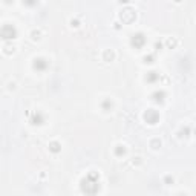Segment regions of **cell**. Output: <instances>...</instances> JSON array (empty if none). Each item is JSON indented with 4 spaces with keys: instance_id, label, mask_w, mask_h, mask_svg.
I'll use <instances>...</instances> for the list:
<instances>
[{
    "instance_id": "cell-1",
    "label": "cell",
    "mask_w": 196,
    "mask_h": 196,
    "mask_svg": "<svg viewBox=\"0 0 196 196\" xmlns=\"http://www.w3.org/2000/svg\"><path fill=\"white\" fill-rule=\"evenodd\" d=\"M103 60H104V61H113V60H115V52H113L112 49H106V51L103 52Z\"/></svg>"
},
{
    "instance_id": "cell-2",
    "label": "cell",
    "mask_w": 196,
    "mask_h": 196,
    "mask_svg": "<svg viewBox=\"0 0 196 196\" xmlns=\"http://www.w3.org/2000/svg\"><path fill=\"white\" fill-rule=\"evenodd\" d=\"M41 35H43L41 29H32L31 31V40L32 41H39L41 39Z\"/></svg>"
},
{
    "instance_id": "cell-3",
    "label": "cell",
    "mask_w": 196,
    "mask_h": 196,
    "mask_svg": "<svg viewBox=\"0 0 196 196\" xmlns=\"http://www.w3.org/2000/svg\"><path fill=\"white\" fill-rule=\"evenodd\" d=\"M166 45L170 48V49H175L176 45H178V40L175 39V37H168V39L166 40Z\"/></svg>"
},
{
    "instance_id": "cell-4",
    "label": "cell",
    "mask_w": 196,
    "mask_h": 196,
    "mask_svg": "<svg viewBox=\"0 0 196 196\" xmlns=\"http://www.w3.org/2000/svg\"><path fill=\"white\" fill-rule=\"evenodd\" d=\"M150 147H152V149H153V150L159 149V147H161V139H159V138H155V139H152V141H150Z\"/></svg>"
},
{
    "instance_id": "cell-5",
    "label": "cell",
    "mask_w": 196,
    "mask_h": 196,
    "mask_svg": "<svg viewBox=\"0 0 196 196\" xmlns=\"http://www.w3.org/2000/svg\"><path fill=\"white\" fill-rule=\"evenodd\" d=\"M132 164L133 166H141V164H143V158H141V156H135L133 161H132Z\"/></svg>"
},
{
    "instance_id": "cell-6",
    "label": "cell",
    "mask_w": 196,
    "mask_h": 196,
    "mask_svg": "<svg viewBox=\"0 0 196 196\" xmlns=\"http://www.w3.org/2000/svg\"><path fill=\"white\" fill-rule=\"evenodd\" d=\"M17 89V83L15 81H9L8 83V90H15Z\"/></svg>"
},
{
    "instance_id": "cell-7",
    "label": "cell",
    "mask_w": 196,
    "mask_h": 196,
    "mask_svg": "<svg viewBox=\"0 0 196 196\" xmlns=\"http://www.w3.org/2000/svg\"><path fill=\"white\" fill-rule=\"evenodd\" d=\"M69 23H70V26L77 28V26H78V20H77V19H70V20H69Z\"/></svg>"
},
{
    "instance_id": "cell-8",
    "label": "cell",
    "mask_w": 196,
    "mask_h": 196,
    "mask_svg": "<svg viewBox=\"0 0 196 196\" xmlns=\"http://www.w3.org/2000/svg\"><path fill=\"white\" fill-rule=\"evenodd\" d=\"M51 147H52V150H58V144H57V143H52Z\"/></svg>"
}]
</instances>
